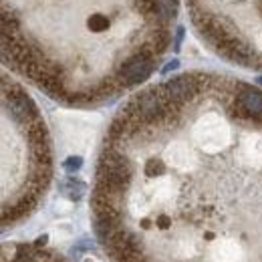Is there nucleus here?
Instances as JSON below:
<instances>
[{"label": "nucleus", "instance_id": "obj_1", "mask_svg": "<svg viewBox=\"0 0 262 262\" xmlns=\"http://www.w3.org/2000/svg\"><path fill=\"white\" fill-rule=\"evenodd\" d=\"M91 212L115 262H262V89L192 71L133 95Z\"/></svg>", "mask_w": 262, "mask_h": 262}, {"label": "nucleus", "instance_id": "obj_2", "mask_svg": "<svg viewBox=\"0 0 262 262\" xmlns=\"http://www.w3.org/2000/svg\"><path fill=\"white\" fill-rule=\"evenodd\" d=\"M2 59L51 99L101 105L154 75L180 0H2Z\"/></svg>", "mask_w": 262, "mask_h": 262}, {"label": "nucleus", "instance_id": "obj_3", "mask_svg": "<svg viewBox=\"0 0 262 262\" xmlns=\"http://www.w3.org/2000/svg\"><path fill=\"white\" fill-rule=\"evenodd\" d=\"M2 224L31 214L51 180V149L42 117L29 93L2 79Z\"/></svg>", "mask_w": 262, "mask_h": 262}, {"label": "nucleus", "instance_id": "obj_4", "mask_svg": "<svg viewBox=\"0 0 262 262\" xmlns=\"http://www.w3.org/2000/svg\"><path fill=\"white\" fill-rule=\"evenodd\" d=\"M198 36L224 61L262 73V0H186Z\"/></svg>", "mask_w": 262, "mask_h": 262}, {"label": "nucleus", "instance_id": "obj_5", "mask_svg": "<svg viewBox=\"0 0 262 262\" xmlns=\"http://www.w3.org/2000/svg\"><path fill=\"white\" fill-rule=\"evenodd\" d=\"M79 167H81V160H79V158H71V160L65 164V169H69V171L79 169Z\"/></svg>", "mask_w": 262, "mask_h": 262}]
</instances>
